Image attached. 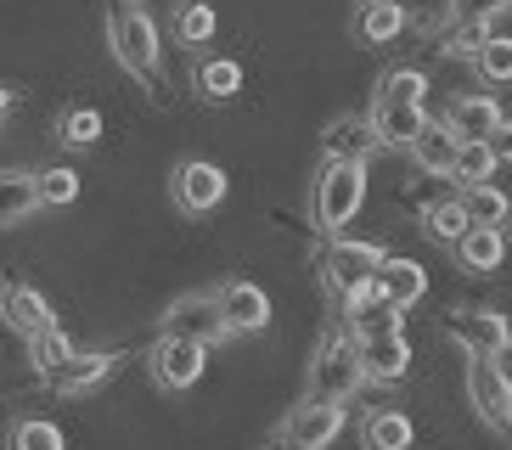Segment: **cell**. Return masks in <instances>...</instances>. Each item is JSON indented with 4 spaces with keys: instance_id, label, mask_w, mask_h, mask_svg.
<instances>
[{
    "instance_id": "cell-1",
    "label": "cell",
    "mask_w": 512,
    "mask_h": 450,
    "mask_svg": "<svg viewBox=\"0 0 512 450\" xmlns=\"http://www.w3.org/2000/svg\"><path fill=\"white\" fill-rule=\"evenodd\" d=\"M107 51H113V62H119L147 96H164V45H158V23L141 12L136 0H124V6L107 12Z\"/></svg>"
},
{
    "instance_id": "cell-2",
    "label": "cell",
    "mask_w": 512,
    "mask_h": 450,
    "mask_svg": "<svg viewBox=\"0 0 512 450\" xmlns=\"http://www.w3.org/2000/svg\"><path fill=\"white\" fill-rule=\"evenodd\" d=\"M366 203V164L355 158H321V175L310 186V225H316L321 237L332 231H344Z\"/></svg>"
},
{
    "instance_id": "cell-3",
    "label": "cell",
    "mask_w": 512,
    "mask_h": 450,
    "mask_svg": "<svg viewBox=\"0 0 512 450\" xmlns=\"http://www.w3.org/2000/svg\"><path fill=\"white\" fill-rule=\"evenodd\" d=\"M361 389H366L361 344H355V332H349V327H332L327 338L316 344V360H310V394L349 405Z\"/></svg>"
},
{
    "instance_id": "cell-4",
    "label": "cell",
    "mask_w": 512,
    "mask_h": 450,
    "mask_svg": "<svg viewBox=\"0 0 512 450\" xmlns=\"http://www.w3.org/2000/svg\"><path fill=\"white\" fill-rule=\"evenodd\" d=\"M383 259H389V254H383L377 242H361V237H344V231H332L327 248H321V287H327L332 299L344 304L349 293H361V287L372 282Z\"/></svg>"
},
{
    "instance_id": "cell-5",
    "label": "cell",
    "mask_w": 512,
    "mask_h": 450,
    "mask_svg": "<svg viewBox=\"0 0 512 450\" xmlns=\"http://www.w3.org/2000/svg\"><path fill=\"white\" fill-rule=\"evenodd\" d=\"M467 405L490 434H512V377L501 355H467Z\"/></svg>"
},
{
    "instance_id": "cell-6",
    "label": "cell",
    "mask_w": 512,
    "mask_h": 450,
    "mask_svg": "<svg viewBox=\"0 0 512 450\" xmlns=\"http://www.w3.org/2000/svg\"><path fill=\"white\" fill-rule=\"evenodd\" d=\"M344 434V405L338 400H321V394H304L282 422H276V445H293V450H327L332 439Z\"/></svg>"
},
{
    "instance_id": "cell-7",
    "label": "cell",
    "mask_w": 512,
    "mask_h": 450,
    "mask_svg": "<svg viewBox=\"0 0 512 450\" xmlns=\"http://www.w3.org/2000/svg\"><path fill=\"white\" fill-rule=\"evenodd\" d=\"M203 366H209V344H197V338H181V332H158L147 349V372L158 389L169 394H186L203 377Z\"/></svg>"
},
{
    "instance_id": "cell-8",
    "label": "cell",
    "mask_w": 512,
    "mask_h": 450,
    "mask_svg": "<svg viewBox=\"0 0 512 450\" xmlns=\"http://www.w3.org/2000/svg\"><path fill=\"white\" fill-rule=\"evenodd\" d=\"M226 192H231L226 169L209 164V158H181L175 175H169V197H175V209L192 214V220H197V214H209V209H220Z\"/></svg>"
},
{
    "instance_id": "cell-9",
    "label": "cell",
    "mask_w": 512,
    "mask_h": 450,
    "mask_svg": "<svg viewBox=\"0 0 512 450\" xmlns=\"http://www.w3.org/2000/svg\"><path fill=\"white\" fill-rule=\"evenodd\" d=\"M164 332H181V338H197V344H226L231 327L220 315V299L214 293H181V299L164 310Z\"/></svg>"
},
{
    "instance_id": "cell-10",
    "label": "cell",
    "mask_w": 512,
    "mask_h": 450,
    "mask_svg": "<svg viewBox=\"0 0 512 450\" xmlns=\"http://www.w3.org/2000/svg\"><path fill=\"white\" fill-rule=\"evenodd\" d=\"M445 332L467 355H507L512 349V321L501 310H451L445 315Z\"/></svg>"
},
{
    "instance_id": "cell-11",
    "label": "cell",
    "mask_w": 512,
    "mask_h": 450,
    "mask_svg": "<svg viewBox=\"0 0 512 450\" xmlns=\"http://www.w3.org/2000/svg\"><path fill=\"white\" fill-rule=\"evenodd\" d=\"M214 299H220V315H226L231 338H254V332L271 327V293L254 282H220L214 287Z\"/></svg>"
},
{
    "instance_id": "cell-12",
    "label": "cell",
    "mask_w": 512,
    "mask_h": 450,
    "mask_svg": "<svg viewBox=\"0 0 512 450\" xmlns=\"http://www.w3.org/2000/svg\"><path fill=\"white\" fill-rule=\"evenodd\" d=\"M119 366H124V355H113V349H74V355L62 360L46 383L57 394H68V400H74V394H96L107 377L119 372Z\"/></svg>"
},
{
    "instance_id": "cell-13",
    "label": "cell",
    "mask_w": 512,
    "mask_h": 450,
    "mask_svg": "<svg viewBox=\"0 0 512 450\" xmlns=\"http://www.w3.org/2000/svg\"><path fill=\"white\" fill-rule=\"evenodd\" d=\"M366 119H372L377 141L389 152H411V141H417L422 124H428V102H389V96H377Z\"/></svg>"
},
{
    "instance_id": "cell-14",
    "label": "cell",
    "mask_w": 512,
    "mask_h": 450,
    "mask_svg": "<svg viewBox=\"0 0 512 450\" xmlns=\"http://www.w3.org/2000/svg\"><path fill=\"white\" fill-rule=\"evenodd\" d=\"M0 321H6L17 338H29V332L51 327L57 315H51V299L40 293V287H29V282H17V276H6V282H0Z\"/></svg>"
},
{
    "instance_id": "cell-15",
    "label": "cell",
    "mask_w": 512,
    "mask_h": 450,
    "mask_svg": "<svg viewBox=\"0 0 512 450\" xmlns=\"http://www.w3.org/2000/svg\"><path fill=\"white\" fill-rule=\"evenodd\" d=\"M372 152H383V141H377L366 113H344V119H332L327 135H321V158H355V164H366Z\"/></svg>"
},
{
    "instance_id": "cell-16",
    "label": "cell",
    "mask_w": 512,
    "mask_h": 450,
    "mask_svg": "<svg viewBox=\"0 0 512 450\" xmlns=\"http://www.w3.org/2000/svg\"><path fill=\"white\" fill-rule=\"evenodd\" d=\"M451 254L462 270L490 276V270H501V259H507V231H501V225H467L462 237L451 242Z\"/></svg>"
},
{
    "instance_id": "cell-17",
    "label": "cell",
    "mask_w": 512,
    "mask_h": 450,
    "mask_svg": "<svg viewBox=\"0 0 512 450\" xmlns=\"http://www.w3.org/2000/svg\"><path fill=\"white\" fill-rule=\"evenodd\" d=\"M501 119H507V113H501V102L490 96V90H462V96L445 107V124H451L462 141H484Z\"/></svg>"
},
{
    "instance_id": "cell-18",
    "label": "cell",
    "mask_w": 512,
    "mask_h": 450,
    "mask_svg": "<svg viewBox=\"0 0 512 450\" xmlns=\"http://www.w3.org/2000/svg\"><path fill=\"white\" fill-rule=\"evenodd\" d=\"M361 344V366L366 383H400L411 372V344L406 332H383V338H355Z\"/></svg>"
},
{
    "instance_id": "cell-19",
    "label": "cell",
    "mask_w": 512,
    "mask_h": 450,
    "mask_svg": "<svg viewBox=\"0 0 512 450\" xmlns=\"http://www.w3.org/2000/svg\"><path fill=\"white\" fill-rule=\"evenodd\" d=\"M456 147H462V135H456L445 119H428V124H422V135L411 141V158H417V169H422V175H439V180H451Z\"/></svg>"
},
{
    "instance_id": "cell-20",
    "label": "cell",
    "mask_w": 512,
    "mask_h": 450,
    "mask_svg": "<svg viewBox=\"0 0 512 450\" xmlns=\"http://www.w3.org/2000/svg\"><path fill=\"white\" fill-rule=\"evenodd\" d=\"M406 6H400V0H361V12H355V23H349V29H355V40L361 45H394L400 40V34H406Z\"/></svg>"
},
{
    "instance_id": "cell-21",
    "label": "cell",
    "mask_w": 512,
    "mask_h": 450,
    "mask_svg": "<svg viewBox=\"0 0 512 450\" xmlns=\"http://www.w3.org/2000/svg\"><path fill=\"white\" fill-rule=\"evenodd\" d=\"M377 293H383L394 310H411V304H422V293H428V270H422L417 259H383V265H377Z\"/></svg>"
},
{
    "instance_id": "cell-22",
    "label": "cell",
    "mask_w": 512,
    "mask_h": 450,
    "mask_svg": "<svg viewBox=\"0 0 512 450\" xmlns=\"http://www.w3.org/2000/svg\"><path fill=\"white\" fill-rule=\"evenodd\" d=\"M40 214V192H34V169H0V231L29 225Z\"/></svg>"
},
{
    "instance_id": "cell-23",
    "label": "cell",
    "mask_w": 512,
    "mask_h": 450,
    "mask_svg": "<svg viewBox=\"0 0 512 450\" xmlns=\"http://www.w3.org/2000/svg\"><path fill=\"white\" fill-rule=\"evenodd\" d=\"M192 85H197V96H203V102H231V96L242 90V62L203 57V62H197V74H192Z\"/></svg>"
},
{
    "instance_id": "cell-24",
    "label": "cell",
    "mask_w": 512,
    "mask_h": 450,
    "mask_svg": "<svg viewBox=\"0 0 512 450\" xmlns=\"http://www.w3.org/2000/svg\"><path fill=\"white\" fill-rule=\"evenodd\" d=\"M102 113L96 107H62L57 113V147H68V152H91L96 141H102Z\"/></svg>"
},
{
    "instance_id": "cell-25",
    "label": "cell",
    "mask_w": 512,
    "mask_h": 450,
    "mask_svg": "<svg viewBox=\"0 0 512 450\" xmlns=\"http://www.w3.org/2000/svg\"><path fill=\"white\" fill-rule=\"evenodd\" d=\"M214 29H220V17H214L209 0H181V6L169 12V34L181 45H209Z\"/></svg>"
},
{
    "instance_id": "cell-26",
    "label": "cell",
    "mask_w": 512,
    "mask_h": 450,
    "mask_svg": "<svg viewBox=\"0 0 512 450\" xmlns=\"http://www.w3.org/2000/svg\"><path fill=\"white\" fill-rule=\"evenodd\" d=\"M361 439H366L372 450H406L411 439H417V428H411L406 411H366Z\"/></svg>"
},
{
    "instance_id": "cell-27",
    "label": "cell",
    "mask_w": 512,
    "mask_h": 450,
    "mask_svg": "<svg viewBox=\"0 0 512 450\" xmlns=\"http://www.w3.org/2000/svg\"><path fill=\"white\" fill-rule=\"evenodd\" d=\"M23 344H29V366H34V377H51V372L62 366V360L74 355V338H68V332H62L57 321H51V327H40V332H29Z\"/></svg>"
},
{
    "instance_id": "cell-28",
    "label": "cell",
    "mask_w": 512,
    "mask_h": 450,
    "mask_svg": "<svg viewBox=\"0 0 512 450\" xmlns=\"http://www.w3.org/2000/svg\"><path fill=\"white\" fill-rule=\"evenodd\" d=\"M462 209L473 225H507L512 214V197L501 192L496 180H479V186H462Z\"/></svg>"
},
{
    "instance_id": "cell-29",
    "label": "cell",
    "mask_w": 512,
    "mask_h": 450,
    "mask_svg": "<svg viewBox=\"0 0 512 450\" xmlns=\"http://www.w3.org/2000/svg\"><path fill=\"white\" fill-rule=\"evenodd\" d=\"M501 12H512V0H445V12L428 17L422 29L439 34V29H451V23H496Z\"/></svg>"
},
{
    "instance_id": "cell-30",
    "label": "cell",
    "mask_w": 512,
    "mask_h": 450,
    "mask_svg": "<svg viewBox=\"0 0 512 450\" xmlns=\"http://www.w3.org/2000/svg\"><path fill=\"white\" fill-rule=\"evenodd\" d=\"M467 225H473V220H467L462 197H439V203H428V209H422V231H428V242H445V248H451Z\"/></svg>"
},
{
    "instance_id": "cell-31",
    "label": "cell",
    "mask_w": 512,
    "mask_h": 450,
    "mask_svg": "<svg viewBox=\"0 0 512 450\" xmlns=\"http://www.w3.org/2000/svg\"><path fill=\"white\" fill-rule=\"evenodd\" d=\"M501 169V158L490 152V141H462L456 147V164H451V180L456 186H479V180H490Z\"/></svg>"
},
{
    "instance_id": "cell-32",
    "label": "cell",
    "mask_w": 512,
    "mask_h": 450,
    "mask_svg": "<svg viewBox=\"0 0 512 450\" xmlns=\"http://www.w3.org/2000/svg\"><path fill=\"white\" fill-rule=\"evenodd\" d=\"M34 192H40V209H68V203L79 197V175L68 164L34 169Z\"/></svg>"
},
{
    "instance_id": "cell-33",
    "label": "cell",
    "mask_w": 512,
    "mask_h": 450,
    "mask_svg": "<svg viewBox=\"0 0 512 450\" xmlns=\"http://www.w3.org/2000/svg\"><path fill=\"white\" fill-rule=\"evenodd\" d=\"M484 85H512V34H490L479 45V57H473Z\"/></svg>"
},
{
    "instance_id": "cell-34",
    "label": "cell",
    "mask_w": 512,
    "mask_h": 450,
    "mask_svg": "<svg viewBox=\"0 0 512 450\" xmlns=\"http://www.w3.org/2000/svg\"><path fill=\"white\" fill-rule=\"evenodd\" d=\"M6 445L12 450H62V428L46 417H17L6 428Z\"/></svg>"
},
{
    "instance_id": "cell-35",
    "label": "cell",
    "mask_w": 512,
    "mask_h": 450,
    "mask_svg": "<svg viewBox=\"0 0 512 450\" xmlns=\"http://www.w3.org/2000/svg\"><path fill=\"white\" fill-rule=\"evenodd\" d=\"M490 34H496V23H451V29H439V51L456 62H473Z\"/></svg>"
},
{
    "instance_id": "cell-36",
    "label": "cell",
    "mask_w": 512,
    "mask_h": 450,
    "mask_svg": "<svg viewBox=\"0 0 512 450\" xmlns=\"http://www.w3.org/2000/svg\"><path fill=\"white\" fill-rule=\"evenodd\" d=\"M377 96H389V102H428V74L422 68H389L377 79Z\"/></svg>"
},
{
    "instance_id": "cell-37",
    "label": "cell",
    "mask_w": 512,
    "mask_h": 450,
    "mask_svg": "<svg viewBox=\"0 0 512 450\" xmlns=\"http://www.w3.org/2000/svg\"><path fill=\"white\" fill-rule=\"evenodd\" d=\"M484 141H490V152H496L501 164H512V124H507V119H501V124H496V130L484 135Z\"/></svg>"
},
{
    "instance_id": "cell-38",
    "label": "cell",
    "mask_w": 512,
    "mask_h": 450,
    "mask_svg": "<svg viewBox=\"0 0 512 450\" xmlns=\"http://www.w3.org/2000/svg\"><path fill=\"white\" fill-rule=\"evenodd\" d=\"M12 102H17V96H12L6 85H0V124H6V113H12Z\"/></svg>"
}]
</instances>
